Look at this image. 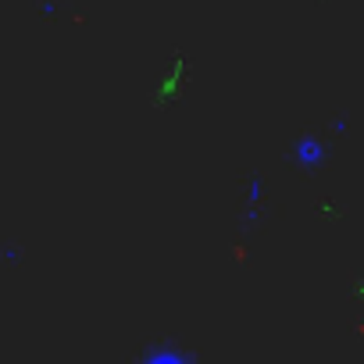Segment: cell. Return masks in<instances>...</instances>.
I'll return each mask as SVG.
<instances>
[{"label":"cell","instance_id":"1","mask_svg":"<svg viewBox=\"0 0 364 364\" xmlns=\"http://www.w3.org/2000/svg\"><path fill=\"white\" fill-rule=\"evenodd\" d=\"M264 204H268L264 175H261V171H254V175L247 178V193H243V218H240L243 232H254V229L261 225V218H264Z\"/></svg>","mask_w":364,"mask_h":364},{"label":"cell","instance_id":"4","mask_svg":"<svg viewBox=\"0 0 364 364\" xmlns=\"http://www.w3.org/2000/svg\"><path fill=\"white\" fill-rule=\"evenodd\" d=\"M26 257V250L22 247H0V261H8V264H18Z\"/></svg>","mask_w":364,"mask_h":364},{"label":"cell","instance_id":"2","mask_svg":"<svg viewBox=\"0 0 364 364\" xmlns=\"http://www.w3.org/2000/svg\"><path fill=\"white\" fill-rule=\"evenodd\" d=\"M293 161L304 168V171H318L325 161H328V139L325 136H300L293 143Z\"/></svg>","mask_w":364,"mask_h":364},{"label":"cell","instance_id":"3","mask_svg":"<svg viewBox=\"0 0 364 364\" xmlns=\"http://www.w3.org/2000/svg\"><path fill=\"white\" fill-rule=\"evenodd\" d=\"M136 364H200V360H197V353H190V350H182L178 343L164 339V343L146 346Z\"/></svg>","mask_w":364,"mask_h":364}]
</instances>
